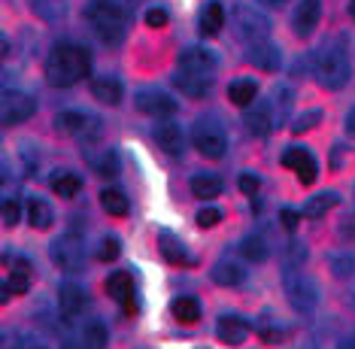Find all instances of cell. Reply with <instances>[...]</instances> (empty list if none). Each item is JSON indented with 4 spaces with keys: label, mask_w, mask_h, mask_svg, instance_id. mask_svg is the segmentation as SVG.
Masks as SVG:
<instances>
[{
    "label": "cell",
    "mask_w": 355,
    "mask_h": 349,
    "mask_svg": "<svg viewBox=\"0 0 355 349\" xmlns=\"http://www.w3.org/2000/svg\"><path fill=\"white\" fill-rule=\"evenodd\" d=\"M6 52H10V40H6L3 34H0V58H3Z\"/></svg>",
    "instance_id": "f5cc1de1"
},
{
    "label": "cell",
    "mask_w": 355,
    "mask_h": 349,
    "mask_svg": "<svg viewBox=\"0 0 355 349\" xmlns=\"http://www.w3.org/2000/svg\"><path fill=\"white\" fill-rule=\"evenodd\" d=\"M92 94H94V101L98 103L116 107V103L122 101L125 88H122V83H119L116 76H98V79H92Z\"/></svg>",
    "instance_id": "d6986e66"
},
{
    "label": "cell",
    "mask_w": 355,
    "mask_h": 349,
    "mask_svg": "<svg viewBox=\"0 0 355 349\" xmlns=\"http://www.w3.org/2000/svg\"><path fill=\"white\" fill-rule=\"evenodd\" d=\"M258 3H264V6H282V3H288V0H258Z\"/></svg>",
    "instance_id": "db71d44e"
},
{
    "label": "cell",
    "mask_w": 355,
    "mask_h": 349,
    "mask_svg": "<svg viewBox=\"0 0 355 349\" xmlns=\"http://www.w3.org/2000/svg\"><path fill=\"white\" fill-rule=\"evenodd\" d=\"M61 349H88V346H79V343H64Z\"/></svg>",
    "instance_id": "9f6ffc18"
},
{
    "label": "cell",
    "mask_w": 355,
    "mask_h": 349,
    "mask_svg": "<svg viewBox=\"0 0 355 349\" xmlns=\"http://www.w3.org/2000/svg\"><path fill=\"white\" fill-rule=\"evenodd\" d=\"M0 216H3V222L10 225V228H15V225L21 222V201H15L12 194L10 198L0 201Z\"/></svg>",
    "instance_id": "ab89813d"
},
{
    "label": "cell",
    "mask_w": 355,
    "mask_h": 349,
    "mask_svg": "<svg viewBox=\"0 0 355 349\" xmlns=\"http://www.w3.org/2000/svg\"><path fill=\"white\" fill-rule=\"evenodd\" d=\"M328 267H331V273H334V277L346 280V277H352V273H355V258L349 253H337V255L328 258Z\"/></svg>",
    "instance_id": "f35d334b"
},
{
    "label": "cell",
    "mask_w": 355,
    "mask_h": 349,
    "mask_svg": "<svg viewBox=\"0 0 355 349\" xmlns=\"http://www.w3.org/2000/svg\"><path fill=\"white\" fill-rule=\"evenodd\" d=\"M258 334H261V340H268V343H282L286 328H282V322L264 319V322H258Z\"/></svg>",
    "instance_id": "60d3db41"
},
{
    "label": "cell",
    "mask_w": 355,
    "mask_h": 349,
    "mask_svg": "<svg viewBox=\"0 0 355 349\" xmlns=\"http://www.w3.org/2000/svg\"><path fill=\"white\" fill-rule=\"evenodd\" d=\"M155 143L161 146V152H167V155H182L185 131L176 125V121H158L155 125Z\"/></svg>",
    "instance_id": "9a60e30c"
},
{
    "label": "cell",
    "mask_w": 355,
    "mask_h": 349,
    "mask_svg": "<svg viewBox=\"0 0 355 349\" xmlns=\"http://www.w3.org/2000/svg\"><path fill=\"white\" fill-rule=\"evenodd\" d=\"M213 280L225 289H234L246 280V271H243V264H237L234 258H222V262L213 267Z\"/></svg>",
    "instance_id": "603a6c76"
},
{
    "label": "cell",
    "mask_w": 355,
    "mask_h": 349,
    "mask_svg": "<svg viewBox=\"0 0 355 349\" xmlns=\"http://www.w3.org/2000/svg\"><path fill=\"white\" fill-rule=\"evenodd\" d=\"M158 249H161V255L167 258L171 264H189V249H185V243L176 237L173 231H161L158 234Z\"/></svg>",
    "instance_id": "7402d4cb"
},
{
    "label": "cell",
    "mask_w": 355,
    "mask_h": 349,
    "mask_svg": "<svg viewBox=\"0 0 355 349\" xmlns=\"http://www.w3.org/2000/svg\"><path fill=\"white\" fill-rule=\"evenodd\" d=\"M237 185H240V191H243V194H249V198H252V194H258V185H261V180H258L255 173H240Z\"/></svg>",
    "instance_id": "7dc6e473"
},
{
    "label": "cell",
    "mask_w": 355,
    "mask_h": 349,
    "mask_svg": "<svg viewBox=\"0 0 355 349\" xmlns=\"http://www.w3.org/2000/svg\"><path fill=\"white\" fill-rule=\"evenodd\" d=\"M92 73V55L76 43H58L46 58V83L55 88L76 85Z\"/></svg>",
    "instance_id": "6da1fadb"
},
{
    "label": "cell",
    "mask_w": 355,
    "mask_h": 349,
    "mask_svg": "<svg viewBox=\"0 0 355 349\" xmlns=\"http://www.w3.org/2000/svg\"><path fill=\"white\" fill-rule=\"evenodd\" d=\"M49 253H52V262L67 273H76L85 267V243L79 234H61V237H55Z\"/></svg>",
    "instance_id": "52a82bcc"
},
{
    "label": "cell",
    "mask_w": 355,
    "mask_h": 349,
    "mask_svg": "<svg viewBox=\"0 0 355 349\" xmlns=\"http://www.w3.org/2000/svg\"><path fill=\"white\" fill-rule=\"evenodd\" d=\"M349 15L355 19V0H349Z\"/></svg>",
    "instance_id": "6f0895ef"
},
{
    "label": "cell",
    "mask_w": 355,
    "mask_h": 349,
    "mask_svg": "<svg viewBox=\"0 0 355 349\" xmlns=\"http://www.w3.org/2000/svg\"><path fill=\"white\" fill-rule=\"evenodd\" d=\"M337 349H355V340H346V343H340Z\"/></svg>",
    "instance_id": "11a10c76"
},
{
    "label": "cell",
    "mask_w": 355,
    "mask_h": 349,
    "mask_svg": "<svg viewBox=\"0 0 355 349\" xmlns=\"http://www.w3.org/2000/svg\"><path fill=\"white\" fill-rule=\"evenodd\" d=\"M10 298H12L10 282H0V307H3V304H10Z\"/></svg>",
    "instance_id": "f907efd6"
},
{
    "label": "cell",
    "mask_w": 355,
    "mask_h": 349,
    "mask_svg": "<svg viewBox=\"0 0 355 349\" xmlns=\"http://www.w3.org/2000/svg\"><path fill=\"white\" fill-rule=\"evenodd\" d=\"M237 253L246 258V262H264L268 258V240L258 237V234H249V237L240 240Z\"/></svg>",
    "instance_id": "1f68e13d"
},
{
    "label": "cell",
    "mask_w": 355,
    "mask_h": 349,
    "mask_svg": "<svg viewBox=\"0 0 355 349\" xmlns=\"http://www.w3.org/2000/svg\"><path fill=\"white\" fill-rule=\"evenodd\" d=\"M191 194L198 201H216L222 194V180L213 173H195L191 176Z\"/></svg>",
    "instance_id": "4316f807"
},
{
    "label": "cell",
    "mask_w": 355,
    "mask_h": 349,
    "mask_svg": "<svg viewBox=\"0 0 355 349\" xmlns=\"http://www.w3.org/2000/svg\"><path fill=\"white\" fill-rule=\"evenodd\" d=\"M346 134H352V137H355V107L346 112Z\"/></svg>",
    "instance_id": "816d5d0a"
},
{
    "label": "cell",
    "mask_w": 355,
    "mask_h": 349,
    "mask_svg": "<svg viewBox=\"0 0 355 349\" xmlns=\"http://www.w3.org/2000/svg\"><path fill=\"white\" fill-rule=\"evenodd\" d=\"M167 22H171V15H167L164 6H152V10L146 12V24H149V28H164Z\"/></svg>",
    "instance_id": "bcb514c9"
},
{
    "label": "cell",
    "mask_w": 355,
    "mask_h": 349,
    "mask_svg": "<svg viewBox=\"0 0 355 349\" xmlns=\"http://www.w3.org/2000/svg\"><path fill=\"white\" fill-rule=\"evenodd\" d=\"M182 73H195V76H213L219 70V55L204 46H185L176 58Z\"/></svg>",
    "instance_id": "ba28073f"
},
{
    "label": "cell",
    "mask_w": 355,
    "mask_h": 349,
    "mask_svg": "<svg viewBox=\"0 0 355 349\" xmlns=\"http://www.w3.org/2000/svg\"><path fill=\"white\" fill-rule=\"evenodd\" d=\"M191 143L204 158H222L228 152V137L216 119H200L191 128Z\"/></svg>",
    "instance_id": "8992f818"
},
{
    "label": "cell",
    "mask_w": 355,
    "mask_h": 349,
    "mask_svg": "<svg viewBox=\"0 0 355 349\" xmlns=\"http://www.w3.org/2000/svg\"><path fill=\"white\" fill-rule=\"evenodd\" d=\"M3 262L12 267V271H10V289L15 291V295H25V291L31 289V273H34L31 262H28V258H21V255H15V258L6 255Z\"/></svg>",
    "instance_id": "44dd1931"
},
{
    "label": "cell",
    "mask_w": 355,
    "mask_h": 349,
    "mask_svg": "<svg viewBox=\"0 0 355 349\" xmlns=\"http://www.w3.org/2000/svg\"><path fill=\"white\" fill-rule=\"evenodd\" d=\"M101 207L107 210L110 216H128V210H131V204H128V198L119 189H103L101 191Z\"/></svg>",
    "instance_id": "e575fe53"
},
{
    "label": "cell",
    "mask_w": 355,
    "mask_h": 349,
    "mask_svg": "<svg viewBox=\"0 0 355 349\" xmlns=\"http://www.w3.org/2000/svg\"><path fill=\"white\" fill-rule=\"evenodd\" d=\"M85 19L92 24L98 40H103V43H110V46L122 43L125 28H128L122 3H116V0H92V3L85 6Z\"/></svg>",
    "instance_id": "7a4b0ae2"
},
{
    "label": "cell",
    "mask_w": 355,
    "mask_h": 349,
    "mask_svg": "<svg viewBox=\"0 0 355 349\" xmlns=\"http://www.w3.org/2000/svg\"><path fill=\"white\" fill-rule=\"evenodd\" d=\"M3 349H52L49 340H43L40 334H31V331H12L10 343Z\"/></svg>",
    "instance_id": "74e56055"
},
{
    "label": "cell",
    "mask_w": 355,
    "mask_h": 349,
    "mask_svg": "<svg viewBox=\"0 0 355 349\" xmlns=\"http://www.w3.org/2000/svg\"><path fill=\"white\" fill-rule=\"evenodd\" d=\"M349 225H352V234H355V216H352V219H349Z\"/></svg>",
    "instance_id": "680465c9"
},
{
    "label": "cell",
    "mask_w": 355,
    "mask_h": 349,
    "mask_svg": "<svg viewBox=\"0 0 355 349\" xmlns=\"http://www.w3.org/2000/svg\"><path fill=\"white\" fill-rule=\"evenodd\" d=\"M292 101H295V92H292V85L279 83L277 88H273V103H270V112H273V119H286V112L292 110Z\"/></svg>",
    "instance_id": "8d00e7d4"
},
{
    "label": "cell",
    "mask_w": 355,
    "mask_h": 349,
    "mask_svg": "<svg viewBox=\"0 0 355 349\" xmlns=\"http://www.w3.org/2000/svg\"><path fill=\"white\" fill-rule=\"evenodd\" d=\"M28 6H31V12L43 22H61L70 10L67 0H28Z\"/></svg>",
    "instance_id": "83f0119b"
},
{
    "label": "cell",
    "mask_w": 355,
    "mask_h": 349,
    "mask_svg": "<svg viewBox=\"0 0 355 349\" xmlns=\"http://www.w3.org/2000/svg\"><path fill=\"white\" fill-rule=\"evenodd\" d=\"M255 94H258V83L255 79H234L231 88H228V101L231 103H237V107H252V101H255Z\"/></svg>",
    "instance_id": "f546056e"
},
{
    "label": "cell",
    "mask_w": 355,
    "mask_h": 349,
    "mask_svg": "<svg viewBox=\"0 0 355 349\" xmlns=\"http://www.w3.org/2000/svg\"><path fill=\"white\" fill-rule=\"evenodd\" d=\"M10 92H15V79H12V73H0V97L10 94Z\"/></svg>",
    "instance_id": "681fc988"
},
{
    "label": "cell",
    "mask_w": 355,
    "mask_h": 349,
    "mask_svg": "<svg viewBox=\"0 0 355 349\" xmlns=\"http://www.w3.org/2000/svg\"><path fill=\"white\" fill-rule=\"evenodd\" d=\"M107 295L112 298V301L122 304L125 313H134V280H131L128 271H119L107 280Z\"/></svg>",
    "instance_id": "2e32d148"
},
{
    "label": "cell",
    "mask_w": 355,
    "mask_h": 349,
    "mask_svg": "<svg viewBox=\"0 0 355 349\" xmlns=\"http://www.w3.org/2000/svg\"><path fill=\"white\" fill-rule=\"evenodd\" d=\"M297 222H301V216H297L295 213V210H279V225H282V228H286V231H295L297 228Z\"/></svg>",
    "instance_id": "c3c4849f"
},
{
    "label": "cell",
    "mask_w": 355,
    "mask_h": 349,
    "mask_svg": "<svg viewBox=\"0 0 355 349\" xmlns=\"http://www.w3.org/2000/svg\"><path fill=\"white\" fill-rule=\"evenodd\" d=\"M134 107L140 112H146V116L167 119L176 112V101L167 92H161V88H140V92L134 94Z\"/></svg>",
    "instance_id": "30bf717a"
},
{
    "label": "cell",
    "mask_w": 355,
    "mask_h": 349,
    "mask_svg": "<svg viewBox=\"0 0 355 349\" xmlns=\"http://www.w3.org/2000/svg\"><path fill=\"white\" fill-rule=\"evenodd\" d=\"M316 79L322 88L328 92H340V88L352 79V67H349V58L340 46H331L316 58Z\"/></svg>",
    "instance_id": "3957f363"
},
{
    "label": "cell",
    "mask_w": 355,
    "mask_h": 349,
    "mask_svg": "<svg viewBox=\"0 0 355 349\" xmlns=\"http://www.w3.org/2000/svg\"><path fill=\"white\" fill-rule=\"evenodd\" d=\"M28 222H31V228H37V231L49 228V225L55 222V213H52L49 201L31 198V201H28Z\"/></svg>",
    "instance_id": "f1b7e54d"
},
{
    "label": "cell",
    "mask_w": 355,
    "mask_h": 349,
    "mask_svg": "<svg viewBox=\"0 0 355 349\" xmlns=\"http://www.w3.org/2000/svg\"><path fill=\"white\" fill-rule=\"evenodd\" d=\"M92 116H85V112H79V110H64L55 116V128H58L61 134H70V137H79L85 131L88 125H92Z\"/></svg>",
    "instance_id": "cb8c5ba5"
},
{
    "label": "cell",
    "mask_w": 355,
    "mask_h": 349,
    "mask_svg": "<svg viewBox=\"0 0 355 349\" xmlns=\"http://www.w3.org/2000/svg\"><path fill=\"white\" fill-rule=\"evenodd\" d=\"M119 255H122V240L112 237V234H110V237H103L101 240V249H98L101 262H112V258H119Z\"/></svg>",
    "instance_id": "7bdbcfd3"
},
{
    "label": "cell",
    "mask_w": 355,
    "mask_h": 349,
    "mask_svg": "<svg viewBox=\"0 0 355 349\" xmlns=\"http://www.w3.org/2000/svg\"><path fill=\"white\" fill-rule=\"evenodd\" d=\"M173 85L180 88V92H185L189 97H204L209 94V88H213V79L209 76H195V73H176L173 76Z\"/></svg>",
    "instance_id": "d4e9b609"
},
{
    "label": "cell",
    "mask_w": 355,
    "mask_h": 349,
    "mask_svg": "<svg viewBox=\"0 0 355 349\" xmlns=\"http://www.w3.org/2000/svg\"><path fill=\"white\" fill-rule=\"evenodd\" d=\"M322 19V0H301L292 12V31L297 37H310Z\"/></svg>",
    "instance_id": "5bb4252c"
},
{
    "label": "cell",
    "mask_w": 355,
    "mask_h": 349,
    "mask_svg": "<svg viewBox=\"0 0 355 349\" xmlns=\"http://www.w3.org/2000/svg\"><path fill=\"white\" fill-rule=\"evenodd\" d=\"M246 128L252 137H268L270 128H273V112H270V103H258V107H246Z\"/></svg>",
    "instance_id": "ffe728a7"
},
{
    "label": "cell",
    "mask_w": 355,
    "mask_h": 349,
    "mask_svg": "<svg viewBox=\"0 0 355 349\" xmlns=\"http://www.w3.org/2000/svg\"><path fill=\"white\" fill-rule=\"evenodd\" d=\"M52 191L61 194V198H76L83 191V176L73 173V170H55L52 173Z\"/></svg>",
    "instance_id": "484cf974"
},
{
    "label": "cell",
    "mask_w": 355,
    "mask_h": 349,
    "mask_svg": "<svg viewBox=\"0 0 355 349\" xmlns=\"http://www.w3.org/2000/svg\"><path fill=\"white\" fill-rule=\"evenodd\" d=\"M279 161H282V167L295 170L297 182H301V185H313V182H316L319 164H316V158L310 155V149H304V146H288V149L282 152Z\"/></svg>",
    "instance_id": "9c48e42d"
},
{
    "label": "cell",
    "mask_w": 355,
    "mask_h": 349,
    "mask_svg": "<svg viewBox=\"0 0 355 349\" xmlns=\"http://www.w3.org/2000/svg\"><path fill=\"white\" fill-rule=\"evenodd\" d=\"M58 307L64 319H79L88 310V291L79 282H61L58 286Z\"/></svg>",
    "instance_id": "7c38bea8"
},
{
    "label": "cell",
    "mask_w": 355,
    "mask_h": 349,
    "mask_svg": "<svg viewBox=\"0 0 355 349\" xmlns=\"http://www.w3.org/2000/svg\"><path fill=\"white\" fill-rule=\"evenodd\" d=\"M231 28L234 37L243 40V43H258V40H268L270 34V19L264 15L258 6H246V3H234L231 10Z\"/></svg>",
    "instance_id": "277c9868"
},
{
    "label": "cell",
    "mask_w": 355,
    "mask_h": 349,
    "mask_svg": "<svg viewBox=\"0 0 355 349\" xmlns=\"http://www.w3.org/2000/svg\"><path fill=\"white\" fill-rule=\"evenodd\" d=\"M225 28V6L219 0H207L198 12V31L204 37H216Z\"/></svg>",
    "instance_id": "ac0fdd59"
},
{
    "label": "cell",
    "mask_w": 355,
    "mask_h": 349,
    "mask_svg": "<svg viewBox=\"0 0 355 349\" xmlns=\"http://www.w3.org/2000/svg\"><path fill=\"white\" fill-rule=\"evenodd\" d=\"M352 340H355V337H352Z\"/></svg>",
    "instance_id": "91938a15"
},
{
    "label": "cell",
    "mask_w": 355,
    "mask_h": 349,
    "mask_svg": "<svg viewBox=\"0 0 355 349\" xmlns=\"http://www.w3.org/2000/svg\"><path fill=\"white\" fill-rule=\"evenodd\" d=\"M322 121V112L319 110H310V112H301V116L295 119V125H292V131L295 134H306V131H313Z\"/></svg>",
    "instance_id": "b9f144b4"
},
{
    "label": "cell",
    "mask_w": 355,
    "mask_h": 349,
    "mask_svg": "<svg viewBox=\"0 0 355 349\" xmlns=\"http://www.w3.org/2000/svg\"><path fill=\"white\" fill-rule=\"evenodd\" d=\"M34 110H37L34 97L25 92H10L0 97V121L3 125H21V121L34 116Z\"/></svg>",
    "instance_id": "8fae6325"
},
{
    "label": "cell",
    "mask_w": 355,
    "mask_h": 349,
    "mask_svg": "<svg viewBox=\"0 0 355 349\" xmlns=\"http://www.w3.org/2000/svg\"><path fill=\"white\" fill-rule=\"evenodd\" d=\"M107 343H110V331H107V325L103 322H88V325L83 328V346H88V349H107Z\"/></svg>",
    "instance_id": "d590c367"
},
{
    "label": "cell",
    "mask_w": 355,
    "mask_h": 349,
    "mask_svg": "<svg viewBox=\"0 0 355 349\" xmlns=\"http://www.w3.org/2000/svg\"><path fill=\"white\" fill-rule=\"evenodd\" d=\"M195 222L200 225V228H216V225L222 222V210H216V207H204V210H198Z\"/></svg>",
    "instance_id": "f6af8a7d"
},
{
    "label": "cell",
    "mask_w": 355,
    "mask_h": 349,
    "mask_svg": "<svg viewBox=\"0 0 355 349\" xmlns=\"http://www.w3.org/2000/svg\"><path fill=\"white\" fill-rule=\"evenodd\" d=\"M246 61L255 64L258 70H279L282 67V49L277 43H270V40H258V43H249L246 49Z\"/></svg>",
    "instance_id": "4fadbf2b"
},
{
    "label": "cell",
    "mask_w": 355,
    "mask_h": 349,
    "mask_svg": "<svg viewBox=\"0 0 355 349\" xmlns=\"http://www.w3.org/2000/svg\"><path fill=\"white\" fill-rule=\"evenodd\" d=\"M85 161L92 164V170H98L101 176H112L119 170V158L112 149H103V152H85Z\"/></svg>",
    "instance_id": "d6a6232c"
},
{
    "label": "cell",
    "mask_w": 355,
    "mask_h": 349,
    "mask_svg": "<svg viewBox=\"0 0 355 349\" xmlns=\"http://www.w3.org/2000/svg\"><path fill=\"white\" fill-rule=\"evenodd\" d=\"M282 289H286L288 304H292L297 313H313L316 310L319 286H316V280L301 273L297 267H286V273H282Z\"/></svg>",
    "instance_id": "5b68a950"
},
{
    "label": "cell",
    "mask_w": 355,
    "mask_h": 349,
    "mask_svg": "<svg viewBox=\"0 0 355 349\" xmlns=\"http://www.w3.org/2000/svg\"><path fill=\"white\" fill-rule=\"evenodd\" d=\"M216 331H219V340L228 346H240L243 340L249 337V322L243 319V316H231L225 313L219 319V325H216Z\"/></svg>",
    "instance_id": "e0dca14e"
},
{
    "label": "cell",
    "mask_w": 355,
    "mask_h": 349,
    "mask_svg": "<svg viewBox=\"0 0 355 349\" xmlns=\"http://www.w3.org/2000/svg\"><path fill=\"white\" fill-rule=\"evenodd\" d=\"M171 313H173L176 322H185V325H191V322L200 319V304H198V298L182 295V298H173Z\"/></svg>",
    "instance_id": "4dcf8cb0"
},
{
    "label": "cell",
    "mask_w": 355,
    "mask_h": 349,
    "mask_svg": "<svg viewBox=\"0 0 355 349\" xmlns=\"http://www.w3.org/2000/svg\"><path fill=\"white\" fill-rule=\"evenodd\" d=\"M306 262V246L301 240H292L286 246V267H301Z\"/></svg>",
    "instance_id": "ee69618b"
},
{
    "label": "cell",
    "mask_w": 355,
    "mask_h": 349,
    "mask_svg": "<svg viewBox=\"0 0 355 349\" xmlns=\"http://www.w3.org/2000/svg\"><path fill=\"white\" fill-rule=\"evenodd\" d=\"M337 201H340V198H337L334 191H319V194H313V198L306 201V207H304V216H306V219H322L331 207L337 204Z\"/></svg>",
    "instance_id": "836d02e7"
}]
</instances>
